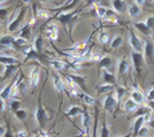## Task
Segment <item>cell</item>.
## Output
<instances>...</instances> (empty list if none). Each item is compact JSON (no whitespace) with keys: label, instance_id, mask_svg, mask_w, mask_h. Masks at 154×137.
Returning a JSON list of instances; mask_svg holds the SVG:
<instances>
[{"label":"cell","instance_id":"6da1fadb","mask_svg":"<svg viewBox=\"0 0 154 137\" xmlns=\"http://www.w3.org/2000/svg\"><path fill=\"white\" fill-rule=\"evenodd\" d=\"M33 118H35V121L37 122L40 130H44L45 126H46V122H48V114H46L44 106H42V104H41V97H38L37 106L35 109V113H33Z\"/></svg>","mask_w":154,"mask_h":137},{"label":"cell","instance_id":"7a4b0ae2","mask_svg":"<svg viewBox=\"0 0 154 137\" xmlns=\"http://www.w3.org/2000/svg\"><path fill=\"white\" fill-rule=\"evenodd\" d=\"M143 56H144V60H145L149 65L154 64V44L150 40H145V41H144Z\"/></svg>","mask_w":154,"mask_h":137},{"label":"cell","instance_id":"3957f363","mask_svg":"<svg viewBox=\"0 0 154 137\" xmlns=\"http://www.w3.org/2000/svg\"><path fill=\"white\" fill-rule=\"evenodd\" d=\"M128 45L131 46L132 51H136V53H143V48H144V44L141 42V40L139 39L135 34V31L132 28L128 30Z\"/></svg>","mask_w":154,"mask_h":137},{"label":"cell","instance_id":"277c9868","mask_svg":"<svg viewBox=\"0 0 154 137\" xmlns=\"http://www.w3.org/2000/svg\"><path fill=\"white\" fill-rule=\"evenodd\" d=\"M76 14H77V13H76L75 10L66 12V13H60V14H58V16H54V19L59 22L60 25L66 28V31H67V28H68V26L71 25V22H72V19H73V17L76 16Z\"/></svg>","mask_w":154,"mask_h":137},{"label":"cell","instance_id":"5b68a950","mask_svg":"<svg viewBox=\"0 0 154 137\" xmlns=\"http://www.w3.org/2000/svg\"><path fill=\"white\" fill-rule=\"evenodd\" d=\"M25 14H26V8H23L21 7L18 9V14H17V17H13V19L9 22V25H8V31H16L17 28L19 27V25H21V22L23 21V18H25Z\"/></svg>","mask_w":154,"mask_h":137},{"label":"cell","instance_id":"8992f818","mask_svg":"<svg viewBox=\"0 0 154 137\" xmlns=\"http://www.w3.org/2000/svg\"><path fill=\"white\" fill-rule=\"evenodd\" d=\"M118 101H117V99H116L114 96V94H107V96H105L104 99V101H103V106H104V109L109 112V113H113L116 109H117V106H118Z\"/></svg>","mask_w":154,"mask_h":137},{"label":"cell","instance_id":"52a82bcc","mask_svg":"<svg viewBox=\"0 0 154 137\" xmlns=\"http://www.w3.org/2000/svg\"><path fill=\"white\" fill-rule=\"evenodd\" d=\"M45 35L49 40L51 41H57L59 39V28H58V25L55 23H49L46 27H45Z\"/></svg>","mask_w":154,"mask_h":137},{"label":"cell","instance_id":"ba28073f","mask_svg":"<svg viewBox=\"0 0 154 137\" xmlns=\"http://www.w3.org/2000/svg\"><path fill=\"white\" fill-rule=\"evenodd\" d=\"M131 59H132V64H134V68H135V70H136V73L140 74L143 63H144L143 54L141 53H136V51H132L131 53Z\"/></svg>","mask_w":154,"mask_h":137},{"label":"cell","instance_id":"9c48e42d","mask_svg":"<svg viewBox=\"0 0 154 137\" xmlns=\"http://www.w3.org/2000/svg\"><path fill=\"white\" fill-rule=\"evenodd\" d=\"M38 63H36L35 67H32L31 69V73H30V82H31V86L35 88L38 86V82H40V67H38Z\"/></svg>","mask_w":154,"mask_h":137},{"label":"cell","instance_id":"30bf717a","mask_svg":"<svg viewBox=\"0 0 154 137\" xmlns=\"http://www.w3.org/2000/svg\"><path fill=\"white\" fill-rule=\"evenodd\" d=\"M128 69H130V64H128V60L126 56H121L118 60V67H117V73L119 77H122V76L127 74L128 73Z\"/></svg>","mask_w":154,"mask_h":137},{"label":"cell","instance_id":"8fae6325","mask_svg":"<svg viewBox=\"0 0 154 137\" xmlns=\"http://www.w3.org/2000/svg\"><path fill=\"white\" fill-rule=\"evenodd\" d=\"M16 82H17V77H14L12 81H11V83L7 85V86L4 87L2 91H0V99H3L4 101L8 100V99H11L12 91H13V87H14V85H16Z\"/></svg>","mask_w":154,"mask_h":137},{"label":"cell","instance_id":"7c38bea8","mask_svg":"<svg viewBox=\"0 0 154 137\" xmlns=\"http://www.w3.org/2000/svg\"><path fill=\"white\" fill-rule=\"evenodd\" d=\"M53 83H54V87L58 92H59V95H62L63 92L67 91V87H66V83L62 79L60 76L58 74H53Z\"/></svg>","mask_w":154,"mask_h":137},{"label":"cell","instance_id":"4fadbf2b","mask_svg":"<svg viewBox=\"0 0 154 137\" xmlns=\"http://www.w3.org/2000/svg\"><path fill=\"white\" fill-rule=\"evenodd\" d=\"M145 123H146L145 115H144V117H136V119H135L134 124H132V135H134V137H137L139 131L143 128Z\"/></svg>","mask_w":154,"mask_h":137},{"label":"cell","instance_id":"5bb4252c","mask_svg":"<svg viewBox=\"0 0 154 137\" xmlns=\"http://www.w3.org/2000/svg\"><path fill=\"white\" fill-rule=\"evenodd\" d=\"M131 99L137 104V105H143L144 100H145V97H144V94L139 88H136V86H134V90L131 91Z\"/></svg>","mask_w":154,"mask_h":137},{"label":"cell","instance_id":"9a60e30c","mask_svg":"<svg viewBox=\"0 0 154 137\" xmlns=\"http://www.w3.org/2000/svg\"><path fill=\"white\" fill-rule=\"evenodd\" d=\"M82 124H84V133L88 136L90 131V126H91V117H90V113L86 109H84V113H82Z\"/></svg>","mask_w":154,"mask_h":137},{"label":"cell","instance_id":"2e32d148","mask_svg":"<svg viewBox=\"0 0 154 137\" xmlns=\"http://www.w3.org/2000/svg\"><path fill=\"white\" fill-rule=\"evenodd\" d=\"M102 78H103V82L104 83H108V85H116V82H117V78H116V76L109 72L108 69H103V73H102Z\"/></svg>","mask_w":154,"mask_h":137},{"label":"cell","instance_id":"e0dca14e","mask_svg":"<svg viewBox=\"0 0 154 137\" xmlns=\"http://www.w3.org/2000/svg\"><path fill=\"white\" fill-rule=\"evenodd\" d=\"M82 113H84V109L81 106H79V105H72L69 109L64 113V115L68 117V118H73V117H77V115H82Z\"/></svg>","mask_w":154,"mask_h":137},{"label":"cell","instance_id":"ac0fdd59","mask_svg":"<svg viewBox=\"0 0 154 137\" xmlns=\"http://www.w3.org/2000/svg\"><path fill=\"white\" fill-rule=\"evenodd\" d=\"M132 25H134V27L136 28L139 32H141L143 35L148 36V35H150V34H152V30L146 26V23H145V22H134Z\"/></svg>","mask_w":154,"mask_h":137},{"label":"cell","instance_id":"d6986e66","mask_svg":"<svg viewBox=\"0 0 154 137\" xmlns=\"http://www.w3.org/2000/svg\"><path fill=\"white\" fill-rule=\"evenodd\" d=\"M112 7L116 13H123L125 10H127L125 0H112Z\"/></svg>","mask_w":154,"mask_h":137},{"label":"cell","instance_id":"ffe728a7","mask_svg":"<svg viewBox=\"0 0 154 137\" xmlns=\"http://www.w3.org/2000/svg\"><path fill=\"white\" fill-rule=\"evenodd\" d=\"M113 65V60H112V58L110 56H103L102 59L99 60V63H98V68L99 69H108V68H110Z\"/></svg>","mask_w":154,"mask_h":137},{"label":"cell","instance_id":"44dd1931","mask_svg":"<svg viewBox=\"0 0 154 137\" xmlns=\"http://www.w3.org/2000/svg\"><path fill=\"white\" fill-rule=\"evenodd\" d=\"M127 14L130 16V18H136L141 14V8L136 4H131L127 7Z\"/></svg>","mask_w":154,"mask_h":137},{"label":"cell","instance_id":"7402d4cb","mask_svg":"<svg viewBox=\"0 0 154 137\" xmlns=\"http://www.w3.org/2000/svg\"><path fill=\"white\" fill-rule=\"evenodd\" d=\"M137 108H139V105L132 100L131 97L127 99V100H125V103H123V109H125V112H127V113H132V112L136 110Z\"/></svg>","mask_w":154,"mask_h":137},{"label":"cell","instance_id":"603a6c76","mask_svg":"<svg viewBox=\"0 0 154 137\" xmlns=\"http://www.w3.org/2000/svg\"><path fill=\"white\" fill-rule=\"evenodd\" d=\"M49 64H50L54 69L59 70V72H63V70H66V69L69 68L68 64L64 63V62H62V60H49Z\"/></svg>","mask_w":154,"mask_h":137},{"label":"cell","instance_id":"cb8c5ba5","mask_svg":"<svg viewBox=\"0 0 154 137\" xmlns=\"http://www.w3.org/2000/svg\"><path fill=\"white\" fill-rule=\"evenodd\" d=\"M18 69V64H9V65H5V68H4V73H3V77H4V81L8 79L11 76L16 72Z\"/></svg>","mask_w":154,"mask_h":137},{"label":"cell","instance_id":"d4e9b609","mask_svg":"<svg viewBox=\"0 0 154 137\" xmlns=\"http://www.w3.org/2000/svg\"><path fill=\"white\" fill-rule=\"evenodd\" d=\"M0 63L4 64V65H9V64H19V62L13 58V56H9V55H3L0 54Z\"/></svg>","mask_w":154,"mask_h":137},{"label":"cell","instance_id":"484cf974","mask_svg":"<svg viewBox=\"0 0 154 137\" xmlns=\"http://www.w3.org/2000/svg\"><path fill=\"white\" fill-rule=\"evenodd\" d=\"M14 41H16V39L12 36H4L0 39V45L4 46V48H9L11 49L12 46H14Z\"/></svg>","mask_w":154,"mask_h":137},{"label":"cell","instance_id":"4316f807","mask_svg":"<svg viewBox=\"0 0 154 137\" xmlns=\"http://www.w3.org/2000/svg\"><path fill=\"white\" fill-rule=\"evenodd\" d=\"M33 14H35L36 17L38 18H44V19H48L50 16H49V10H46V9H42V8H38L36 9V5L33 4Z\"/></svg>","mask_w":154,"mask_h":137},{"label":"cell","instance_id":"83f0119b","mask_svg":"<svg viewBox=\"0 0 154 137\" xmlns=\"http://www.w3.org/2000/svg\"><path fill=\"white\" fill-rule=\"evenodd\" d=\"M42 46H44V40H42L41 36H37L35 40H33V45H32V49L37 51L38 54H41L42 51Z\"/></svg>","mask_w":154,"mask_h":137},{"label":"cell","instance_id":"f1b7e54d","mask_svg":"<svg viewBox=\"0 0 154 137\" xmlns=\"http://www.w3.org/2000/svg\"><path fill=\"white\" fill-rule=\"evenodd\" d=\"M126 92H127V90L125 87H122V86H114V96H116V99H117L118 103L122 100V97L126 95Z\"/></svg>","mask_w":154,"mask_h":137},{"label":"cell","instance_id":"f546056e","mask_svg":"<svg viewBox=\"0 0 154 137\" xmlns=\"http://www.w3.org/2000/svg\"><path fill=\"white\" fill-rule=\"evenodd\" d=\"M68 76L80 88H85V77H82V76H77V74H68Z\"/></svg>","mask_w":154,"mask_h":137},{"label":"cell","instance_id":"4dcf8cb0","mask_svg":"<svg viewBox=\"0 0 154 137\" xmlns=\"http://www.w3.org/2000/svg\"><path fill=\"white\" fill-rule=\"evenodd\" d=\"M18 37H22V39H26V40L30 39L31 37V23H27V25L19 31Z\"/></svg>","mask_w":154,"mask_h":137},{"label":"cell","instance_id":"1f68e13d","mask_svg":"<svg viewBox=\"0 0 154 137\" xmlns=\"http://www.w3.org/2000/svg\"><path fill=\"white\" fill-rule=\"evenodd\" d=\"M96 13H98V18H99V19L100 21H104L105 18H107L108 13H109V9H107L105 7L99 5V7H96Z\"/></svg>","mask_w":154,"mask_h":137},{"label":"cell","instance_id":"d6a6232c","mask_svg":"<svg viewBox=\"0 0 154 137\" xmlns=\"http://www.w3.org/2000/svg\"><path fill=\"white\" fill-rule=\"evenodd\" d=\"M98 40H99V42L102 45H108V44H110V41H112V39H110V35L108 34V32H100Z\"/></svg>","mask_w":154,"mask_h":137},{"label":"cell","instance_id":"836d02e7","mask_svg":"<svg viewBox=\"0 0 154 137\" xmlns=\"http://www.w3.org/2000/svg\"><path fill=\"white\" fill-rule=\"evenodd\" d=\"M114 90V86L113 85H108V83H104L102 85V86H99L98 88V92L100 94V95H103V94H110Z\"/></svg>","mask_w":154,"mask_h":137},{"label":"cell","instance_id":"e575fe53","mask_svg":"<svg viewBox=\"0 0 154 137\" xmlns=\"http://www.w3.org/2000/svg\"><path fill=\"white\" fill-rule=\"evenodd\" d=\"M81 97H82L84 103H85L88 106H94L95 104H96V99H94L93 96L88 95V94H81Z\"/></svg>","mask_w":154,"mask_h":137},{"label":"cell","instance_id":"d590c367","mask_svg":"<svg viewBox=\"0 0 154 137\" xmlns=\"http://www.w3.org/2000/svg\"><path fill=\"white\" fill-rule=\"evenodd\" d=\"M14 115H16V118L19 121V122H22V123H25L26 122V119H27V112L25 110V109H19V110H17L16 113H14Z\"/></svg>","mask_w":154,"mask_h":137},{"label":"cell","instance_id":"8d00e7d4","mask_svg":"<svg viewBox=\"0 0 154 137\" xmlns=\"http://www.w3.org/2000/svg\"><path fill=\"white\" fill-rule=\"evenodd\" d=\"M100 137H110V131L109 127L107 126V119L103 118V124H102V131H100Z\"/></svg>","mask_w":154,"mask_h":137},{"label":"cell","instance_id":"74e56055","mask_svg":"<svg viewBox=\"0 0 154 137\" xmlns=\"http://www.w3.org/2000/svg\"><path fill=\"white\" fill-rule=\"evenodd\" d=\"M122 42H123V39L121 36H114L112 41H110V48L112 49H118L119 46L122 45Z\"/></svg>","mask_w":154,"mask_h":137},{"label":"cell","instance_id":"f35d334b","mask_svg":"<svg viewBox=\"0 0 154 137\" xmlns=\"http://www.w3.org/2000/svg\"><path fill=\"white\" fill-rule=\"evenodd\" d=\"M9 109L13 113H16L17 110L21 109V101H19L18 99H12L11 103H9Z\"/></svg>","mask_w":154,"mask_h":137},{"label":"cell","instance_id":"ab89813d","mask_svg":"<svg viewBox=\"0 0 154 137\" xmlns=\"http://www.w3.org/2000/svg\"><path fill=\"white\" fill-rule=\"evenodd\" d=\"M98 115H99V110H95V119H94V124H93V132H91V137H98Z\"/></svg>","mask_w":154,"mask_h":137},{"label":"cell","instance_id":"60d3db41","mask_svg":"<svg viewBox=\"0 0 154 137\" xmlns=\"http://www.w3.org/2000/svg\"><path fill=\"white\" fill-rule=\"evenodd\" d=\"M14 45L18 46V48H28V42L26 39H22V37H17L16 41H14Z\"/></svg>","mask_w":154,"mask_h":137},{"label":"cell","instance_id":"b9f144b4","mask_svg":"<svg viewBox=\"0 0 154 137\" xmlns=\"http://www.w3.org/2000/svg\"><path fill=\"white\" fill-rule=\"evenodd\" d=\"M89 60L90 62H98V60H100L102 59V54L99 53V51H94V53H91V54H89Z\"/></svg>","mask_w":154,"mask_h":137},{"label":"cell","instance_id":"7bdbcfd3","mask_svg":"<svg viewBox=\"0 0 154 137\" xmlns=\"http://www.w3.org/2000/svg\"><path fill=\"white\" fill-rule=\"evenodd\" d=\"M137 137H149V127H145V126H144L143 128L139 131Z\"/></svg>","mask_w":154,"mask_h":137},{"label":"cell","instance_id":"ee69618b","mask_svg":"<svg viewBox=\"0 0 154 137\" xmlns=\"http://www.w3.org/2000/svg\"><path fill=\"white\" fill-rule=\"evenodd\" d=\"M145 23H146V26L150 28V30H154V16H149L146 18Z\"/></svg>","mask_w":154,"mask_h":137},{"label":"cell","instance_id":"f6af8a7d","mask_svg":"<svg viewBox=\"0 0 154 137\" xmlns=\"http://www.w3.org/2000/svg\"><path fill=\"white\" fill-rule=\"evenodd\" d=\"M146 99H148V101H153V100H154V86H152L148 90V92H146Z\"/></svg>","mask_w":154,"mask_h":137},{"label":"cell","instance_id":"bcb514c9","mask_svg":"<svg viewBox=\"0 0 154 137\" xmlns=\"http://www.w3.org/2000/svg\"><path fill=\"white\" fill-rule=\"evenodd\" d=\"M9 8H0V19H5L8 17Z\"/></svg>","mask_w":154,"mask_h":137},{"label":"cell","instance_id":"7dc6e473","mask_svg":"<svg viewBox=\"0 0 154 137\" xmlns=\"http://www.w3.org/2000/svg\"><path fill=\"white\" fill-rule=\"evenodd\" d=\"M16 137H28V133L26 131H18L16 133Z\"/></svg>","mask_w":154,"mask_h":137},{"label":"cell","instance_id":"c3c4849f","mask_svg":"<svg viewBox=\"0 0 154 137\" xmlns=\"http://www.w3.org/2000/svg\"><path fill=\"white\" fill-rule=\"evenodd\" d=\"M99 1H100V0H86V5L91 7V5H94V4H98Z\"/></svg>","mask_w":154,"mask_h":137},{"label":"cell","instance_id":"681fc988","mask_svg":"<svg viewBox=\"0 0 154 137\" xmlns=\"http://www.w3.org/2000/svg\"><path fill=\"white\" fill-rule=\"evenodd\" d=\"M4 109H5V101L3 99H0V113H3Z\"/></svg>","mask_w":154,"mask_h":137},{"label":"cell","instance_id":"f907efd6","mask_svg":"<svg viewBox=\"0 0 154 137\" xmlns=\"http://www.w3.org/2000/svg\"><path fill=\"white\" fill-rule=\"evenodd\" d=\"M3 137H14V136H13V133H12V131H11V128H9V127L7 128V132H5V135H4Z\"/></svg>","mask_w":154,"mask_h":137},{"label":"cell","instance_id":"816d5d0a","mask_svg":"<svg viewBox=\"0 0 154 137\" xmlns=\"http://www.w3.org/2000/svg\"><path fill=\"white\" fill-rule=\"evenodd\" d=\"M5 132H7V130L4 128V126L0 124V137H3L4 135H5Z\"/></svg>","mask_w":154,"mask_h":137},{"label":"cell","instance_id":"f5cc1de1","mask_svg":"<svg viewBox=\"0 0 154 137\" xmlns=\"http://www.w3.org/2000/svg\"><path fill=\"white\" fill-rule=\"evenodd\" d=\"M145 1L146 0H135V4H136V5H144V4H145Z\"/></svg>","mask_w":154,"mask_h":137},{"label":"cell","instance_id":"db71d44e","mask_svg":"<svg viewBox=\"0 0 154 137\" xmlns=\"http://www.w3.org/2000/svg\"><path fill=\"white\" fill-rule=\"evenodd\" d=\"M38 137H50V136L48 135L46 132H42V131H41V132H40V135H38Z\"/></svg>","mask_w":154,"mask_h":137},{"label":"cell","instance_id":"11a10c76","mask_svg":"<svg viewBox=\"0 0 154 137\" xmlns=\"http://www.w3.org/2000/svg\"><path fill=\"white\" fill-rule=\"evenodd\" d=\"M22 1L25 3V4H33V3L36 1V0H22Z\"/></svg>","mask_w":154,"mask_h":137},{"label":"cell","instance_id":"9f6ffc18","mask_svg":"<svg viewBox=\"0 0 154 137\" xmlns=\"http://www.w3.org/2000/svg\"><path fill=\"white\" fill-rule=\"evenodd\" d=\"M38 1H41V3H49V1H53V0H38Z\"/></svg>","mask_w":154,"mask_h":137},{"label":"cell","instance_id":"6f0895ef","mask_svg":"<svg viewBox=\"0 0 154 137\" xmlns=\"http://www.w3.org/2000/svg\"><path fill=\"white\" fill-rule=\"evenodd\" d=\"M4 81V77H3V76H0V83H2Z\"/></svg>","mask_w":154,"mask_h":137},{"label":"cell","instance_id":"680465c9","mask_svg":"<svg viewBox=\"0 0 154 137\" xmlns=\"http://www.w3.org/2000/svg\"><path fill=\"white\" fill-rule=\"evenodd\" d=\"M116 137H130V136H116Z\"/></svg>","mask_w":154,"mask_h":137},{"label":"cell","instance_id":"91938a15","mask_svg":"<svg viewBox=\"0 0 154 137\" xmlns=\"http://www.w3.org/2000/svg\"><path fill=\"white\" fill-rule=\"evenodd\" d=\"M3 1H5V0H0V3H3Z\"/></svg>","mask_w":154,"mask_h":137},{"label":"cell","instance_id":"94428289","mask_svg":"<svg viewBox=\"0 0 154 137\" xmlns=\"http://www.w3.org/2000/svg\"><path fill=\"white\" fill-rule=\"evenodd\" d=\"M153 1H154V0H153Z\"/></svg>","mask_w":154,"mask_h":137}]
</instances>
